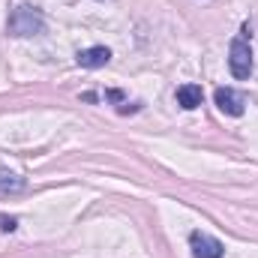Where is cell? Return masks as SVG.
<instances>
[{"label":"cell","instance_id":"6da1fadb","mask_svg":"<svg viewBox=\"0 0 258 258\" xmlns=\"http://www.w3.org/2000/svg\"><path fill=\"white\" fill-rule=\"evenodd\" d=\"M6 30H9V36H36L45 30V15H42V9H36L30 3H21L9 12Z\"/></svg>","mask_w":258,"mask_h":258},{"label":"cell","instance_id":"7a4b0ae2","mask_svg":"<svg viewBox=\"0 0 258 258\" xmlns=\"http://www.w3.org/2000/svg\"><path fill=\"white\" fill-rule=\"evenodd\" d=\"M228 69H231V75L240 78V81L252 75V48H249L246 36L231 39V45H228Z\"/></svg>","mask_w":258,"mask_h":258},{"label":"cell","instance_id":"3957f363","mask_svg":"<svg viewBox=\"0 0 258 258\" xmlns=\"http://www.w3.org/2000/svg\"><path fill=\"white\" fill-rule=\"evenodd\" d=\"M213 102H216V108H219L222 114H228V117H240V114L246 111V96H243L240 90H234V87H216Z\"/></svg>","mask_w":258,"mask_h":258},{"label":"cell","instance_id":"277c9868","mask_svg":"<svg viewBox=\"0 0 258 258\" xmlns=\"http://www.w3.org/2000/svg\"><path fill=\"white\" fill-rule=\"evenodd\" d=\"M189 249H192V258H222L225 255L222 240L207 234V231H192L189 234Z\"/></svg>","mask_w":258,"mask_h":258},{"label":"cell","instance_id":"5b68a950","mask_svg":"<svg viewBox=\"0 0 258 258\" xmlns=\"http://www.w3.org/2000/svg\"><path fill=\"white\" fill-rule=\"evenodd\" d=\"M75 60H78V66H84V69H99V66H105L111 60V48H105V45H90V48L78 51Z\"/></svg>","mask_w":258,"mask_h":258},{"label":"cell","instance_id":"8992f818","mask_svg":"<svg viewBox=\"0 0 258 258\" xmlns=\"http://www.w3.org/2000/svg\"><path fill=\"white\" fill-rule=\"evenodd\" d=\"M204 102V90L198 87V84H180L177 87V105L183 108V111H192Z\"/></svg>","mask_w":258,"mask_h":258},{"label":"cell","instance_id":"52a82bcc","mask_svg":"<svg viewBox=\"0 0 258 258\" xmlns=\"http://www.w3.org/2000/svg\"><path fill=\"white\" fill-rule=\"evenodd\" d=\"M27 183H24V177H18V174H12V171H6V168H0V192H21Z\"/></svg>","mask_w":258,"mask_h":258},{"label":"cell","instance_id":"ba28073f","mask_svg":"<svg viewBox=\"0 0 258 258\" xmlns=\"http://www.w3.org/2000/svg\"><path fill=\"white\" fill-rule=\"evenodd\" d=\"M15 228H18V219H15V216H6V213H0V231H3V234H12Z\"/></svg>","mask_w":258,"mask_h":258},{"label":"cell","instance_id":"9c48e42d","mask_svg":"<svg viewBox=\"0 0 258 258\" xmlns=\"http://www.w3.org/2000/svg\"><path fill=\"white\" fill-rule=\"evenodd\" d=\"M105 96H108V99H114V102H120V99H123V93H120V90H108Z\"/></svg>","mask_w":258,"mask_h":258}]
</instances>
